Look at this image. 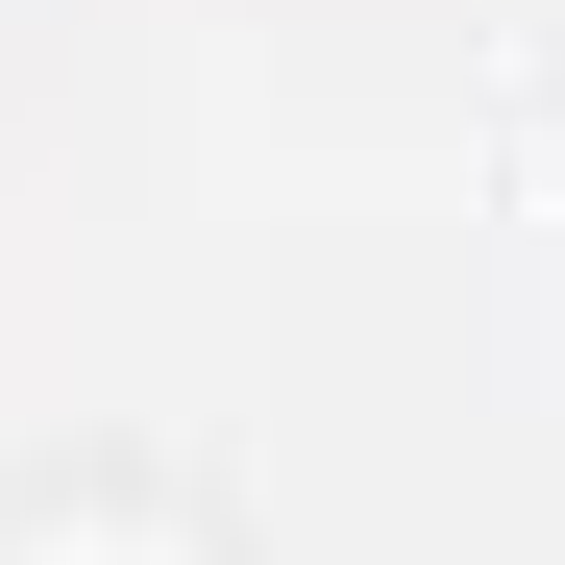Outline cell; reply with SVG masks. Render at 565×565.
I'll list each match as a JSON object with an SVG mask.
<instances>
[{"label":"cell","instance_id":"cell-1","mask_svg":"<svg viewBox=\"0 0 565 565\" xmlns=\"http://www.w3.org/2000/svg\"><path fill=\"white\" fill-rule=\"evenodd\" d=\"M0 565H222V541L148 467H50V492H0Z\"/></svg>","mask_w":565,"mask_h":565}]
</instances>
